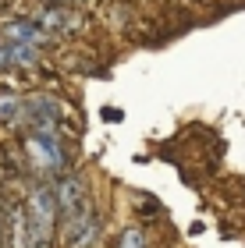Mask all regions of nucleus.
Here are the masks:
<instances>
[{"label": "nucleus", "mask_w": 245, "mask_h": 248, "mask_svg": "<svg viewBox=\"0 0 245 248\" xmlns=\"http://www.w3.org/2000/svg\"><path fill=\"white\" fill-rule=\"evenodd\" d=\"M21 156H25L29 174L39 181H57L68 170V153L57 128H29V135L21 139Z\"/></svg>", "instance_id": "f257e3e1"}, {"label": "nucleus", "mask_w": 245, "mask_h": 248, "mask_svg": "<svg viewBox=\"0 0 245 248\" xmlns=\"http://www.w3.org/2000/svg\"><path fill=\"white\" fill-rule=\"evenodd\" d=\"M0 36H4V43H21V46H50V32L39 25L36 18H11L0 25Z\"/></svg>", "instance_id": "f03ea898"}, {"label": "nucleus", "mask_w": 245, "mask_h": 248, "mask_svg": "<svg viewBox=\"0 0 245 248\" xmlns=\"http://www.w3.org/2000/svg\"><path fill=\"white\" fill-rule=\"evenodd\" d=\"M21 121L29 124V128H57L61 121V107L53 103V96H29L25 103H21Z\"/></svg>", "instance_id": "7ed1b4c3"}, {"label": "nucleus", "mask_w": 245, "mask_h": 248, "mask_svg": "<svg viewBox=\"0 0 245 248\" xmlns=\"http://www.w3.org/2000/svg\"><path fill=\"white\" fill-rule=\"evenodd\" d=\"M36 21L50 32V36H53V32H75V29H85V18L79 15V11H71V7H53V4L39 7V11H36Z\"/></svg>", "instance_id": "20e7f679"}, {"label": "nucleus", "mask_w": 245, "mask_h": 248, "mask_svg": "<svg viewBox=\"0 0 245 248\" xmlns=\"http://www.w3.org/2000/svg\"><path fill=\"white\" fill-rule=\"evenodd\" d=\"M21 99L18 93H0V124H15L21 121Z\"/></svg>", "instance_id": "39448f33"}, {"label": "nucleus", "mask_w": 245, "mask_h": 248, "mask_svg": "<svg viewBox=\"0 0 245 248\" xmlns=\"http://www.w3.org/2000/svg\"><path fill=\"white\" fill-rule=\"evenodd\" d=\"M7 50H11L15 67H25V71L39 64V53H43V50H36V46H21V43H7Z\"/></svg>", "instance_id": "423d86ee"}, {"label": "nucleus", "mask_w": 245, "mask_h": 248, "mask_svg": "<svg viewBox=\"0 0 245 248\" xmlns=\"http://www.w3.org/2000/svg\"><path fill=\"white\" fill-rule=\"evenodd\" d=\"M96 234H99V220L93 217V220H89L82 231H75L71 238H68V248H89V245L96 241Z\"/></svg>", "instance_id": "0eeeda50"}, {"label": "nucleus", "mask_w": 245, "mask_h": 248, "mask_svg": "<svg viewBox=\"0 0 245 248\" xmlns=\"http://www.w3.org/2000/svg\"><path fill=\"white\" fill-rule=\"evenodd\" d=\"M117 248H146V234H142V227H125L117 238Z\"/></svg>", "instance_id": "6e6552de"}, {"label": "nucleus", "mask_w": 245, "mask_h": 248, "mask_svg": "<svg viewBox=\"0 0 245 248\" xmlns=\"http://www.w3.org/2000/svg\"><path fill=\"white\" fill-rule=\"evenodd\" d=\"M15 67V61H11V50H7V43H0V75L11 71Z\"/></svg>", "instance_id": "1a4fd4ad"}, {"label": "nucleus", "mask_w": 245, "mask_h": 248, "mask_svg": "<svg viewBox=\"0 0 245 248\" xmlns=\"http://www.w3.org/2000/svg\"><path fill=\"white\" fill-rule=\"evenodd\" d=\"M0 248H7V220L0 217Z\"/></svg>", "instance_id": "9d476101"}, {"label": "nucleus", "mask_w": 245, "mask_h": 248, "mask_svg": "<svg viewBox=\"0 0 245 248\" xmlns=\"http://www.w3.org/2000/svg\"><path fill=\"white\" fill-rule=\"evenodd\" d=\"M47 4H53V7H71L75 0H47Z\"/></svg>", "instance_id": "9b49d317"}]
</instances>
